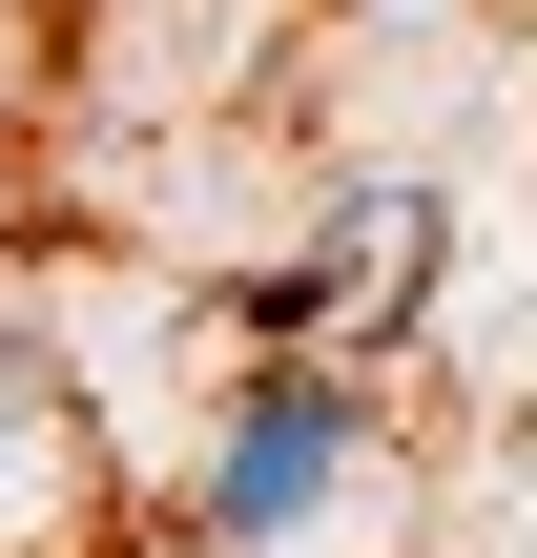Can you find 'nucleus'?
I'll use <instances>...</instances> for the list:
<instances>
[{
  "label": "nucleus",
  "mask_w": 537,
  "mask_h": 558,
  "mask_svg": "<svg viewBox=\"0 0 537 558\" xmlns=\"http://www.w3.org/2000/svg\"><path fill=\"white\" fill-rule=\"evenodd\" d=\"M352 456H373V414H352V393L290 352V373L228 414V456H207V538H310V518L352 497Z\"/></svg>",
  "instance_id": "1"
},
{
  "label": "nucleus",
  "mask_w": 537,
  "mask_h": 558,
  "mask_svg": "<svg viewBox=\"0 0 537 558\" xmlns=\"http://www.w3.org/2000/svg\"><path fill=\"white\" fill-rule=\"evenodd\" d=\"M414 290H435V186H352L331 228H310V269L269 290V331L331 373V352H373V331H414Z\"/></svg>",
  "instance_id": "2"
}]
</instances>
